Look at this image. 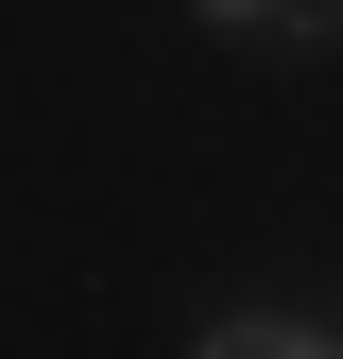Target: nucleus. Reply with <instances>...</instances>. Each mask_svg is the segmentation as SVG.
Masks as SVG:
<instances>
[{"instance_id": "obj_1", "label": "nucleus", "mask_w": 343, "mask_h": 359, "mask_svg": "<svg viewBox=\"0 0 343 359\" xmlns=\"http://www.w3.org/2000/svg\"><path fill=\"white\" fill-rule=\"evenodd\" d=\"M189 359H343V325H309V308H224V325H189Z\"/></svg>"}, {"instance_id": "obj_2", "label": "nucleus", "mask_w": 343, "mask_h": 359, "mask_svg": "<svg viewBox=\"0 0 343 359\" xmlns=\"http://www.w3.org/2000/svg\"><path fill=\"white\" fill-rule=\"evenodd\" d=\"M189 18H206V34H275V0H189Z\"/></svg>"}, {"instance_id": "obj_3", "label": "nucleus", "mask_w": 343, "mask_h": 359, "mask_svg": "<svg viewBox=\"0 0 343 359\" xmlns=\"http://www.w3.org/2000/svg\"><path fill=\"white\" fill-rule=\"evenodd\" d=\"M275 34H292V52H309V34H343V0H275Z\"/></svg>"}, {"instance_id": "obj_4", "label": "nucleus", "mask_w": 343, "mask_h": 359, "mask_svg": "<svg viewBox=\"0 0 343 359\" xmlns=\"http://www.w3.org/2000/svg\"><path fill=\"white\" fill-rule=\"evenodd\" d=\"M326 325H343V308H326Z\"/></svg>"}]
</instances>
